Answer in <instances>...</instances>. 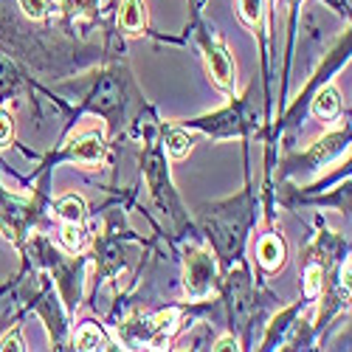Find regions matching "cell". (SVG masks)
I'll return each instance as SVG.
<instances>
[{
  "label": "cell",
  "mask_w": 352,
  "mask_h": 352,
  "mask_svg": "<svg viewBox=\"0 0 352 352\" xmlns=\"http://www.w3.org/2000/svg\"><path fill=\"white\" fill-rule=\"evenodd\" d=\"M130 91H133V82H130L127 71H122V65L102 68L99 74H94L82 107L102 116L110 124V130H119V124H124V116H127V94Z\"/></svg>",
  "instance_id": "obj_1"
},
{
  "label": "cell",
  "mask_w": 352,
  "mask_h": 352,
  "mask_svg": "<svg viewBox=\"0 0 352 352\" xmlns=\"http://www.w3.org/2000/svg\"><path fill=\"white\" fill-rule=\"evenodd\" d=\"M184 130H195L203 133L209 138H245L251 133L259 130V110L251 102V96L245 99H231L226 107L206 113V116H197L192 122H181Z\"/></svg>",
  "instance_id": "obj_2"
},
{
  "label": "cell",
  "mask_w": 352,
  "mask_h": 352,
  "mask_svg": "<svg viewBox=\"0 0 352 352\" xmlns=\"http://www.w3.org/2000/svg\"><path fill=\"white\" fill-rule=\"evenodd\" d=\"M181 330V307H166L158 313H138L119 327L127 349H166L172 336Z\"/></svg>",
  "instance_id": "obj_3"
},
{
  "label": "cell",
  "mask_w": 352,
  "mask_h": 352,
  "mask_svg": "<svg viewBox=\"0 0 352 352\" xmlns=\"http://www.w3.org/2000/svg\"><path fill=\"white\" fill-rule=\"evenodd\" d=\"M251 226V209H248V192H243L240 197H234L228 203H223V212H212V223H209V237L217 248V254H223L228 262L240 254L245 231Z\"/></svg>",
  "instance_id": "obj_4"
},
{
  "label": "cell",
  "mask_w": 352,
  "mask_h": 352,
  "mask_svg": "<svg viewBox=\"0 0 352 352\" xmlns=\"http://www.w3.org/2000/svg\"><path fill=\"white\" fill-rule=\"evenodd\" d=\"M141 166H144V181H146V189H150V197L155 200V206L172 217V223H184L186 214H184V206H181V197L172 186V178H169V166H166V158H164V146L161 141H150L146 150L141 155Z\"/></svg>",
  "instance_id": "obj_5"
},
{
  "label": "cell",
  "mask_w": 352,
  "mask_h": 352,
  "mask_svg": "<svg viewBox=\"0 0 352 352\" xmlns=\"http://www.w3.org/2000/svg\"><path fill=\"white\" fill-rule=\"evenodd\" d=\"M34 220H37V200L14 195L0 184V231H3V237L12 245L23 248Z\"/></svg>",
  "instance_id": "obj_6"
},
{
  "label": "cell",
  "mask_w": 352,
  "mask_h": 352,
  "mask_svg": "<svg viewBox=\"0 0 352 352\" xmlns=\"http://www.w3.org/2000/svg\"><path fill=\"white\" fill-rule=\"evenodd\" d=\"M217 287H220V279H217L214 256L200 245H189L184 254V290H186V296L192 302H206Z\"/></svg>",
  "instance_id": "obj_7"
},
{
  "label": "cell",
  "mask_w": 352,
  "mask_h": 352,
  "mask_svg": "<svg viewBox=\"0 0 352 352\" xmlns=\"http://www.w3.org/2000/svg\"><path fill=\"white\" fill-rule=\"evenodd\" d=\"M197 43H200V51H203V60H206L212 82L223 94H234V87H237V71H234V60L228 54V45L212 32H200Z\"/></svg>",
  "instance_id": "obj_8"
},
{
  "label": "cell",
  "mask_w": 352,
  "mask_h": 352,
  "mask_svg": "<svg viewBox=\"0 0 352 352\" xmlns=\"http://www.w3.org/2000/svg\"><path fill=\"white\" fill-rule=\"evenodd\" d=\"M107 158V138L102 130H85L65 141V146L51 161H71L79 166H102Z\"/></svg>",
  "instance_id": "obj_9"
},
{
  "label": "cell",
  "mask_w": 352,
  "mask_h": 352,
  "mask_svg": "<svg viewBox=\"0 0 352 352\" xmlns=\"http://www.w3.org/2000/svg\"><path fill=\"white\" fill-rule=\"evenodd\" d=\"M344 150H349V127L321 135L316 144H310V150L296 155V161H293L296 166H290V169H318V166L330 164L336 155H341Z\"/></svg>",
  "instance_id": "obj_10"
},
{
  "label": "cell",
  "mask_w": 352,
  "mask_h": 352,
  "mask_svg": "<svg viewBox=\"0 0 352 352\" xmlns=\"http://www.w3.org/2000/svg\"><path fill=\"white\" fill-rule=\"evenodd\" d=\"M344 110V99L338 94V87L336 85H324V87H318L316 96L310 99V113H313V119L318 122H324V124H333L338 116Z\"/></svg>",
  "instance_id": "obj_11"
},
{
  "label": "cell",
  "mask_w": 352,
  "mask_h": 352,
  "mask_svg": "<svg viewBox=\"0 0 352 352\" xmlns=\"http://www.w3.org/2000/svg\"><path fill=\"white\" fill-rule=\"evenodd\" d=\"M285 256H287V248L279 234H265V237L256 243V262L262 271L276 274L285 265Z\"/></svg>",
  "instance_id": "obj_12"
},
{
  "label": "cell",
  "mask_w": 352,
  "mask_h": 352,
  "mask_svg": "<svg viewBox=\"0 0 352 352\" xmlns=\"http://www.w3.org/2000/svg\"><path fill=\"white\" fill-rule=\"evenodd\" d=\"M116 23H119V32L127 37H138L146 32V6L144 0H122L119 14H116Z\"/></svg>",
  "instance_id": "obj_13"
},
{
  "label": "cell",
  "mask_w": 352,
  "mask_h": 352,
  "mask_svg": "<svg viewBox=\"0 0 352 352\" xmlns=\"http://www.w3.org/2000/svg\"><path fill=\"white\" fill-rule=\"evenodd\" d=\"M71 344H74V349H82V352H94V349H113L116 344L110 341V336L99 327V324H94V321H85V324L74 333V338H71Z\"/></svg>",
  "instance_id": "obj_14"
},
{
  "label": "cell",
  "mask_w": 352,
  "mask_h": 352,
  "mask_svg": "<svg viewBox=\"0 0 352 352\" xmlns=\"http://www.w3.org/2000/svg\"><path fill=\"white\" fill-rule=\"evenodd\" d=\"M192 135L189 130H184L181 124H175V127H161V146H164V153L175 161H181L192 153Z\"/></svg>",
  "instance_id": "obj_15"
},
{
  "label": "cell",
  "mask_w": 352,
  "mask_h": 352,
  "mask_svg": "<svg viewBox=\"0 0 352 352\" xmlns=\"http://www.w3.org/2000/svg\"><path fill=\"white\" fill-rule=\"evenodd\" d=\"M60 245L68 254L79 256L91 248V231L85 228V223H63L60 226Z\"/></svg>",
  "instance_id": "obj_16"
},
{
  "label": "cell",
  "mask_w": 352,
  "mask_h": 352,
  "mask_svg": "<svg viewBox=\"0 0 352 352\" xmlns=\"http://www.w3.org/2000/svg\"><path fill=\"white\" fill-rule=\"evenodd\" d=\"M51 212H54L56 220H63V223H85V217H87V206H85V200L79 195L56 197L51 203Z\"/></svg>",
  "instance_id": "obj_17"
},
{
  "label": "cell",
  "mask_w": 352,
  "mask_h": 352,
  "mask_svg": "<svg viewBox=\"0 0 352 352\" xmlns=\"http://www.w3.org/2000/svg\"><path fill=\"white\" fill-rule=\"evenodd\" d=\"M299 310H302V302H299V305H293V307H287V310H282L279 316H274V321L268 324L265 338H262V349H274V346L282 341V336L293 327V318H296Z\"/></svg>",
  "instance_id": "obj_18"
},
{
  "label": "cell",
  "mask_w": 352,
  "mask_h": 352,
  "mask_svg": "<svg viewBox=\"0 0 352 352\" xmlns=\"http://www.w3.org/2000/svg\"><path fill=\"white\" fill-rule=\"evenodd\" d=\"M63 12L71 17V20H91V17H96V12H99V0H63Z\"/></svg>",
  "instance_id": "obj_19"
},
{
  "label": "cell",
  "mask_w": 352,
  "mask_h": 352,
  "mask_svg": "<svg viewBox=\"0 0 352 352\" xmlns=\"http://www.w3.org/2000/svg\"><path fill=\"white\" fill-rule=\"evenodd\" d=\"M20 9L32 20H45L48 14H54L60 9V3H56V0H20Z\"/></svg>",
  "instance_id": "obj_20"
},
{
  "label": "cell",
  "mask_w": 352,
  "mask_h": 352,
  "mask_svg": "<svg viewBox=\"0 0 352 352\" xmlns=\"http://www.w3.org/2000/svg\"><path fill=\"white\" fill-rule=\"evenodd\" d=\"M237 12H240V20L248 28H256L265 9H262V0H237Z\"/></svg>",
  "instance_id": "obj_21"
},
{
  "label": "cell",
  "mask_w": 352,
  "mask_h": 352,
  "mask_svg": "<svg viewBox=\"0 0 352 352\" xmlns=\"http://www.w3.org/2000/svg\"><path fill=\"white\" fill-rule=\"evenodd\" d=\"M14 141V116L9 107H0V150H9Z\"/></svg>",
  "instance_id": "obj_22"
},
{
  "label": "cell",
  "mask_w": 352,
  "mask_h": 352,
  "mask_svg": "<svg viewBox=\"0 0 352 352\" xmlns=\"http://www.w3.org/2000/svg\"><path fill=\"white\" fill-rule=\"evenodd\" d=\"M0 349H17V352H23V349H28L25 346V338H23V327L20 324H14L3 338H0Z\"/></svg>",
  "instance_id": "obj_23"
},
{
  "label": "cell",
  "mask_w": 352,
  "mask_h": 352,
  "mask_svg": "<svg viewBox=\"0 0 352 352\" xmlns=\"http://www.w3.org/2000/svg\"><path fill=\"white\" fill-rule=\"evenodd\" d=\"M212 349H214V352H223V349H243V346H240L237 336H234V333H226V336H220L217 341H212Z\"/></svg>",
  "instance_id": "obj_24"
}]
</instances>
